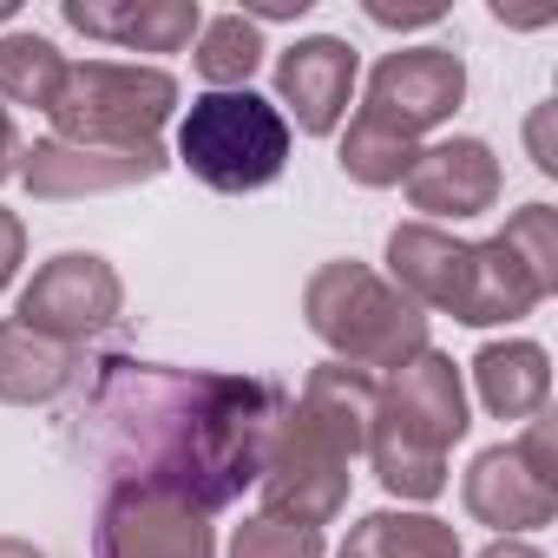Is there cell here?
Returning a JSON list of instances; mask_svg holds the SVG:
<instances>
[{"label":"cell","mask_w":558,"mask_h":558,"mask_svg":"<svg viewBox=\"0 0 558 558\" xmlns=\"http://www.w3.org/2000/svg\"><path fill=\"white\" fill-rule=\"evenodd\" d=\"M0 558H47V551H34L27 538H0Z\"/></svg>","instance_id":"cell-31"},{"label":"cell","mask_w":558,"mask_h":558,"mask_svg":"<svg viewBox=\"0 0 558 558\" xmlns=\"http://www.w3.org/2000/svg\"><path fill=\"white\" fill-rule=\"evenodd\" d=\"M342 558H460V532L434 512H368L342 538Z\"/></svg>","instance_id":"cell-19"},{"label":"cell","mask_w":558,"mask_h":558,"mask_svg":"<svg viewBox=\"0 0 558 558\" xmlns=\"http://www.w3.org/2000/svg\"><path fill=\"white\" fill-rule=\"evenodd\" d=\"M460 99H466V66H460L453 47H401L368 73V106L362 112L421 145V132H434L460 112Z\"/></svg>","instance_id":"cell-9"},{"label":"cell","mask_w":558,"mask_h":558,"mask_svg":"<svg viewBox=\"0 0 558 558\" xmlns=\"http://www.w3.org/2000/svg\"><path fill=\"white\" fill-rule=\"evenodd\" d=\"M290 408H296V421L310 434H323L342 460H355V453H368V427H375V408H381V381L362 375V368H349V362H323Z\"/></svg>","instance_id":"cell-16"},{"label":"cell","mask_w":558,"mask_h":558,"mask_svg":"<svg viewBox=\"0 0 558 558\" xmlns=\"http://www.w3.org/2000/svg\"><path fill=\"white\" fill-rule=\"evenodd\" d=\"M414 138H401V132H388L381 119H368V112H355L349 119V132H342V171L355 178V184H368V191H388V184H401L408 178V165H414Z\"/></svg>","instance_id":"cell-22"},{"label":"cell","mask_w":558,"mask_h":558,"mask_svg":"<svg viewBox=\"0 0 558 558\" xmlns=\"http://www.w3.org/2000/svg\"><path fill=\"white\" fill-rule=\"evenodd\" d=\"M466 388L460 368L434 349H421L408 368L388 375L375 427H368V460L395 499H440L447 493V447L466 434Z\"/></svg>","instance_id":"cell-2"},{"label":"cell","mask_w":558,"mask_h":558,"mask_svg":"<svg viewBox=\"0 0 558 558\" xmlns=\"http://www.w3.org/2000/svg\"><path fill=\"white\" fill-rule=\"evenodd\" d=\"M256 66H263V34L243 14H217L197 27V73L210 80V93H243Z\"/></svg>","instance_id":"cell-21"},{"label":"cell","mask_w":558,"mask_h":558,"mask_svg":"<svg viewBox=\"0 0 558 558\" xmlns=\"http://www.w3.org/2000/svg\"><path fill=\"white\" fill-rule=\"evenodd\" d=\"M21 171V132H14V119H8V106H0V184H8Z\"/></svg>","instance_id":"cell-29"},{"label":"cell","mask_w":558,"mask_h":558,"mask_svg":"<svg viewBox=\"0 0 558 558\" xmlns=\"http://www.w3.org/2000/svg\"><path fill=\"white\" fill-rule=\"evenodd\" d=\"M447 8L440 0H414V8H401V0H368V21L375 27H427V21H440Z\"/></svg>","instance_id":"cell-25"},{"label":"cell","mask_w":558,"mask_h":558,"mask_svg":"<svg viewBox=\"0 0 558 558\" xmlns=\"http://www.w3.org/2000/svg\"><path fill=\"white\" fill-rule=\"evenodd\" d=\"M310 8H316V0H243L236 14H243V21L256 27V21H303Z\"/></svg>","instance_id":"cell-27"},{"label":"cell","mask_w":558,"mask_h":558,"mask_svg":"<svg viewBox=\"0 0 558 558\" xmlns=\"http://www.w3.org/2000/svg\"><path fill=\"white\" fill-rule=\"evenodd\" d=\"M165 165H171L165 145H66V138H40L34 151H21V178L47 204L93 197V191H125V184H151Z\"/></svg>","instance_id":"cell-11"},{"label":"cell","mask_w":558,"mask_h":558,"mask_svg":"<svg viewBox=\"0 0 558 558\" xmlns=\"http://www.w3.org/2000/svg\"><path fill=\"white\" fill-rule=\"evenodd\" d=\"M388 269H395V290L427 316H453L473 323V243L434 230V223H401L388 236Z\"/></svg>","instance_id":"cell-12"},{"label":"cell","mask_w":558,"mask_h":558,"mask_svg":"<svg viewBox=\"0 0 558 558\" xmlns=\"http://www.w3.org/2000/svg\"><path fill=\"white\" fill-rule=\"evenodd\" d=\"M178 158L210 191H263L290 165V119L263 93H204L178 125Z\"/></svg>","instance_id":"cell-4"},{"label":"cell","mask_w":558,"mask_h":558,"mask_svg":"<svg viewBox=\"0 0 558 558\" xmlns=\"http://www.w3.org/2000/svg\"><path fill=\"white\" fill-rule=\"evenodd\" d=\"M473 388L486 401V414L499 421H532L545 414V395H551V362L538 342H486L473 355Z\"/></svg>","instance_id":"cell-17"},{"label":"cell","mask_w":558,"mask_h":558,"mask_svg":"<svg viewBox=\"0 0 558 558\" xmlns=\"http://www.w3.org/2000/svg\"><path fill=\"white\" fill-rule=\"evenodd\" d=\"M21 256H27V230H21V217H14V210H0V290L14 283Z\"/></svg>","instance_id":"cell-26"},{"label":"cell","mask_w":558,"mask_h":558,"mask_svg":"<svg viewBox=\"0 0 558 558\" xmlns=\"http://www.w3.org/2000/svg\"><path fill=\"white\" fill-rule=\"evenodd\" d=\"M480 558H545V551H538V545H525V538H493Z\"/></svg>","instance_id":"cell-30"},{"label":"cell","mask_w":558,"mask_h":558,"mask_svg":"<svg viewBox=\"0 0 558 558\" xmlns=\"http://www.w3.org/2000/svg\"><path fill=\"white\" fill-rule=\"evenodd\" d=\"M0 21H14V0H0Z\"/></svg>","instance_id":"cell-32"},{"label":"cell","mask_w":558,"mask_h":558,"mask_svg":"<svg viewBox=\"0 0 558 558\" xmlns=\"http://www.w3.org/2000/svg\"><path fill=\"white\" fill-rule=\"evenodd\" d=\"M93 558H217V532L197 506L158 493H99Z\"/></svg>","instance_id":"cell-10"},{"label":"cell","mask_w":558,"mask_h":558,"mask_svg":"<svg viewBox=\"0 0 558 558\" xmlns=\"http://www.w3.org/2000/svg\"><path fill=\"white\" fill-rule=\"evenodd\" d=\"M460 499L499 538L532 532V525H551V512H558V427L545 414H532L512 447H486L466 466Z\"/></svg>","instance_id":"cell-6"},{"label":"cell","mask_w":558,"mask_h":558,"mask_svg":"<svg viewBox=\"0 0 558 558\" xmlns=\"http://www.w3.org/2000/svg\"><path fill=\"white\" fill-rule=\"evenodd\" d=\"M60 14L86 40H112V47H132V53H178L204 27L197 0H66Z\"/></svg>","instance_id":"cell-15"},{"label":"cell","mask_w":558,"mask_h":558,"mask_svg":"<svg viewBox=\"0 0 558 558\" xmlns=\"http://www.w3.org/2000/svg\"><path fill=\"white\" fill-rule=\"evenodd\" d=\"M230 558H323V532L296 525V519H276V512H256L236 525Z\"/></svg>","instance_id":"cell-23"},{"label":"cell","mask_w":558,"mask_h":558,"mask_svg":"<svg viewBox=\"0 0 558 558\" xmlns=\"http://www.w3.org/2000/svg\"><path fill=\"white\" fill-rule=\"evenodd\" d=\"M80 375V349L66 342H47L21 323H0V401L14 408H47L73 388Z\"/></svg>","instance_id":"cell-18"},{"label":"cell","mask_w":558,"mask_h":558,"mask_svg":"<svg viewBox=\"0 0 558 558\" xmlns=\"http://www.w3.org/2000/svg\"><path fill=\"white\" fill-rule=\"evenodd\" d=\"M276 99L290 106L296 132L310 138H329L355 99V47L336 40V34H310L296 40L283 60H276Z\"/></svg>","instance_id":"cell-13"},{"label":"cell","mask_w":558,"mask_h":558,"mask_svg":"<svg viewBox=\"0 0 558 558\" xmlns=\"http://www.w3.org/2000/svg\"><path fill=\"white\" fill-rule=\"evenodd\" d=\"M283 408L290 395L256 375L106 355L86 388L73 447L93 460L99 493H158L210 519L236 506L243 486H256Z\"/></svg>","instance_id":"cell-1"},{"label":"cell","mask_w":558,"mask_h":558,"mask_svg":"<svg viewBox=\"0 0 558 558\" xmlns=\"http://www.w3.org/2000/svg\"><path fill=\"white\" fill-rule=\"evenodd\" d=\"M310 329L336 349V362L375 375V368H408L427 349V316L368 263H323L303 290Z\"/></svg>","instance_id":"cell-3"},{"label":"cell","mask_w":558,"mask_h":558,"mask_svg":"<svg viewBox=\"0 0 558 558\" xmlns=\"http://www.w3.org/2000/svg\"><path fill=\"white\" fill-rule=\"evenodd\" d=\"M171 112H178V80L165 66H112V60L66 66V86L47 106L53 138L66 145H158Z\"/></svg>","instance_id":"cell-5"},{"label":"cell","mask_w":558,"mask_h":558,"mask_svg":"<svg viewBox=\"0 0 558 558\" xmlns=\"http://www.w3.org/2000/svg\"><path fill=\"white\" fill-rule=\"evenodd\" d=\"M119 269L93 250H60L53 263L34 269V283L21 290V329L47 336V342H66V349H86V336H99L106 323H119Z\"/></svg>","instance_id":"cell-8"},{"label":"cell","mask_w":558,"mask_h":558,"mask_svg":"<svg viewBox=\"0 0 558 558\" xmlns=\"http://www.w3.org/2000/svg\"><path fill=\"white\" fill-rule=\"evenodd\" d=\"M506 243H512V256L545 283V296L558 290V210L551 204H525V210H512V223L499 230Z\"/></svg>","instance_id":"cell-24"},{"label":"cell","mask_w":558,"mask_h":558,"mask_svg":"<svg viewBox=\"0 0 558 558\" xmlns=\"http://www.w3.org/2000/svg\"><path fill=\"white\" fill-rule=\"evenodd\" d=\"M256 493H263V512L276 519H296V525H329L342 506H349V460L310 434L296 421V408H283L269 447H263V473H256Z\"/></svg>","instance_id":"cell-7"},{"label":"cell","mask_w":558,"mask_h":558,"mask_svg":"<svg viewBox=\"0 0 558 558\" xmlns=\"http://www.w3.org/2000/svg\"><path fill=\"white\" fill-rule=\"evenodd\" d=\"M401 184H408V204L427 217H480L499 204V158L486 138H440L414 151Z\"/></svg>","instance_id":"cell-14"},{"label":"cell","mask_w":558,"mask_h":558,"mask_svg":"<svg viewBox=\"0 0 558 558\" xmlns=\"http://www.w3.org/2000/svg\"><path fill=\"white\" fill-rule=\"evenodd\" d=\"M60 86H66V53L47 34H0V99L47 112Z\"/></svg>","instance_id":"cell-20"},{"label":"cell","mask_w":558,"mask_h":558,"mask_svg":"<svg viewBox=\"0 0 558 558\" xmlns=\"http://www.w3.org/2000/svg\"><path fill=\"white\" fill-rule=\"evenodd\" d=\"M525 138H532V165H538V171H558V151H551V106H538V112H532Z\"/></svg>","instance_id":"cell-28"}]
</instances>
